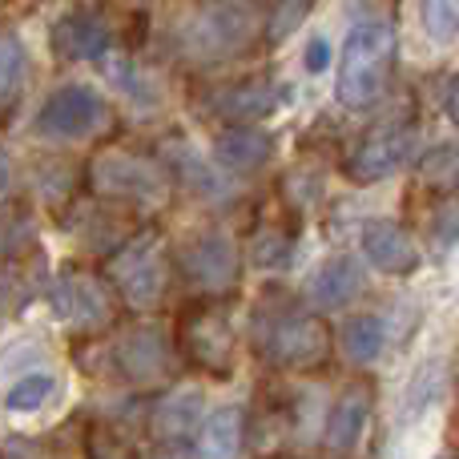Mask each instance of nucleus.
Returning <instances> with one entry per match:
<instances>
[{"label":"nucleus","instance_id":"obj_1","mask_svg":"<svg viewBox=\"0 0 459 459\" xmlns=\"http://www.w3.org/2000/svg\"><path fill=\"white\" fill-rule=\"evenodd\" d=\"M105 278L129 310H153L166 299L169 278H174V254H169L166 234L145 226L134 238L117 242L105 258Z\"/></svg>","mask_w":459,"mask_h":459},{"label":"nucleus","instance_id":"obj_32","mask_svg":"<svg viewBox=\"0 0 459 459\" xmlns=\"http://www.w3.org/2000/svg\"><path fill=\"white\" fill-rule=\"evenodd\" d=\"M8 194H13V161L0 153V202H4Z\"/></svg>","mask_w":459,"mask_h":459},{"label":"nucleus","instance_id":"obj_20","mask_svg":"<svg viewBox=\"0 0 459 459\" xmlns=\"http://www.w3.org/2000/svg\"><path fill=\"white\" fill-rule=\"evenodd\" d=\"M387 347V326L379 315H351L342 323V351H347L355 363H375Z\"/></svg>","mask_w":459,"mask_h":459},{"label":"nucleus","instance_id":"obj_26","mask_svg":"<svg viewBox=\"0 0 459 459\" xmlns=\"http://www.w3.org/2000/svg\"><path fill=\"white\" fill-rule=\"evenodd\" d=\"M420 178L428 186H444V190H455L459 186V145H436V150L423 153L420 161Z\"/></svg>","mask_w":459,"mask_h":459},{"label":"nucleus","instance_id":"obj_17","mask_svg":"<svg viewBox=\"0 0 459 459\" xmlns=\"http://www.w3.org/2000/svg\"><path fill=\"white\" fill-rule=\"evenodd\" d=\"M274 158V137L258 126H230L214 137V161H222L230 174H254Z\"/></svg>","mask_w":459,"mask_h":459},{"label":"nucleus","instance_id":"obj_25","mask_svg":"<svg viewBox=\"0 0 459 459\" xmlns=\"http://www.w3.org/2000/svg\"><path fill=\"white\" fill-rule=\"evenodd\" d=\"M56 395V375H48V371H37V375H21V379L8 387V395H4V407L8 411H40V407L48 403V399Z\"/></svg>","mask_w":459,"mask_h":459},{"label":"nucleus","instance_id":"obj_19","mask_svg":"<svg viewBox=\"0 0 459 459\" xmlns=\"http://www.w3.org/2000/svg\"><path fill=\"white\" fill-rule=\"evenodd\" d=\"M218 113L230 117L234 126H254V121L270 117L278 105V89L270 81H234L214 97Z\"/></svg>","mask_w":459,"mask_h":459},{"label":"nucleus","instance_id":"obj_10","mask_svg":"<svg viewBox=\"0 0 459 459\" xmlns=\"http://www.w3.org/2000/svg\"><path fill=\"white\" fill-rule=\"evenodd\" d=\"M53 310L81 334H97L113 323V299L105 282L89 270H61L53 282Z\"/></svg>","mask_w":459,"mask_h":459},{"label":"nucleus","instance_id":"obj_3","mask_svg":"<svg viewBox=\"0 0 459 459\" xmlns=\"http://www.w3.org/2000/svg\"><path fill=\"white\" fill-rule=\"evenodd\" d=\"M178 351L194 371L210 379H230L238 363V331L230 302H222L218 294L190 302L178 318Z\"/></svg>","mask_w":459,"mask_h":459},{"label":"nucleus","instance_id":"obj_18","mask_svg":"<svg viewBox=\"0 0 459 459\" xmlns=\"http://www.w3.org/2000/svg\"><path fill=\"white\" fill-rule=\"evenodd\" d=\"M246 444V415L242 407L226 403L206 415L198 431V459H242Z\"/></svg>","mask_w":459,"mask_h":459},{"label":"nucleus","instance_id":"obj_28","mask_svg":"<svg viewBox=\"0 0 459 459\" xmlns=\"http://www.w3.org/2000/svg\"><path fill=\"white\" fill-rule=\"evenodd\" d=\"M310 8H315V0H278V4L270 8L266 37H270V40H286L302 21H307Z\"/></svg>","mask_w":459,"mask_h":459},{"label":"nucleus","instance_id":"obj_6","mask_svg":"<svg viewBox=\"0 0 459 459\" xmlns=\"http://www.w3.org/2000/svg\"><path fill=\"white\" fill-rule=\"evenodd\" d=\"M166 161L137 150H101L89 161V186L121 206H161L169 198Z\"/></svg>","mask_w":459,"mask_h":459},{"label":"nucleus","instance_id":"obj_22","mask_svg":"<svg viewBox=\"0 0 459 459\" xmlns=\"http://www.w3.org/2000/svg\"><path fill=\"white\" fill-rule=\"evenodd\" d=\"M24 69H29V53L16 32H0V113L13 109L24 85Z\"/></svg>","mask_w":459,"mask_h":459},{"label":"nucleus","instance_id":"obj_15","mask_svg":"<svg viewBox=\"0 0 459 459\" xmlns=\"http://www.w3.org/2000/svg\"><path fill=\"white\" fill-rule=\"evenodd\" d=\"M359 294H363V270H359V262L347 258V254L326 258L307 282V299H310V307H318V310H339V307H347V302H355Z\"/></svg>","mask_w":459,"mask_h":459},{"label":"nucleus","instance_id":"obj_7","mask_svg":"<svg viewBox=\"0 0 459 459\" xmlns=\"http://www.w3.org/2000/svg\"><path fill=\"white\" fill-rule=\"evenodd\" d=\"M415 142H420V126L411 117H391L371 126L363 137L355 142L351 158L342 161V174L355 186H375L387 182L395 169L407 166V158L415 153Z\"/></svg>","mask_w":459,"mask_h":459},{"label":"nucleus","instance_id":"obj_29","mask_svg":"<svg viewBox=\"0 0 459 459\" xmlns=\"http://www.w3.org/2000/svg\"><path fill=\"white\" fill-rule=\"evenodd\" d=\"M89 459H137V452L109 428H93L89 431Z\"/></svg>","mask_w":459,"mask_h":459},{"label":"nucleus","instance_id":"obj_4","mask_svg":"<svg viewBox=\"0 0 459 459\" xmlns=\"http://www.w3.org/2000/svg\"><path fill=\"white\" fill-rule=\"evenodd\" d=\"M395 69V32L387 21H355L342 40L339 97L347 105H371Z\"/></svg>","mask_w":459,"mask_h":459},{"label":"nucleus","instance_id":"obj_21","mask_svg":"<svg viewBox=\"0 0 459 459\" xmlns=\"http://www.w3.org/2000/svg\"><path fill=\"white\" fill-rule=\"evenodd\" d=\"M202 411V395L198 391H174V395H166L158 403V415H153V428H158L161 439H182L186 431L194 428V420H198Z\"/></svg>","mask_w":459,"mask_h":459},{"label":"nucleus","instance_id":"obj_33","mask_svg":"<svg viewBox=\"0 0 459 459\" xmlns=\"http://www.w3.org/2000/svg\"><path fill=\"white\" fill-rule=\"evenodd\" d=\"M455 391H459V371H455Z\"/></svg>","mask_w":459,"mask_h":459},{"label":"nucleus","instance_id":"obj_23","mask_svg":"<svg viewBox=\"0 0 459 459\" xmlns=\"http://www.w3.org/2000/svg\"><path fill=\"white\" fill-rule=\"evenodd\" d=\"M161 161H166L169 174H186L182 182L198 186L202 194H218V178L210 174L206 161H202L198 153L190 150V142H174V137H169V142L161 145Z\"/></svg>","mask_w":459,"mask_h":459},{"label":"nucleus","instance_id":"obj_5","mask_svg":"<svg viewBox=\"0 0 459 459\" xmlns=\"http://www.w3.org/2000/svg\"><path fill=\"white\" fill-rule=\"evenodd\" d=\"M266 24L270 13L262 0H206L186 32V45L202 61H226L246 53L266 32Z\"/></svg>","mask_w":459,"mask_h":459},{"label":"nucleus","instance_id":"obj_31","mask_svg":"<svg viewBox=\"0 0 459 459\" xmlns=\"http://www.w3.org/2000/svg\"><path fill=\"white\" fill-rule=\"evenodd\" d=\"M444 109H447V117L459 126V73L452 77V85H447V97H444Z\"/></svg>","mask_w":459,"mask_h":459},{"label":"nucleus","instance_id":"obj_24","mask_svg":"<svg viewBox=\"0 0 459 459\" xmlns=\"http://www.w3.org/2000/svg\"><path fill=\"white\" fill-rule=\"evenodd\" d=\"M420 29L431 45H452L459 37V0H420Z\"/></svg>","mask_w":459,"mask_h":459},{"label":"nucleus","instance_id":"obj_16","mask_svg":"<svg viewBox=\"0 0 459 459\" xmlns=\"http://www.w3.org/2000/svg\"><path fill=\"white\" fill-rule=\"evenodd\" d=\"M109 24L93 13H69L53 24V53L65 61H97L109 48Z\"/></svg>","mask_w":459,"mask_h":459},{"label":"nucleus","instance_id":"obj_30","mask_svg":"<svg viewBox=\"0 0 459 459\" xmlns=\"http://www.w3.org/2000/svg\"><path fill=\"white\" fill-rule=\"evenodd\" d=\"M302 69L315 73V77H318V73L331 69V45H326L323 37H315V40L307 45V53H302Z\"/></svg>","mask_w":459,"mask_h":459},{"label":"nucleus","instance_id":"obj_14","mask_svg":"<svg viewBox=\"0 0 459 459\" xmlns=\"http://www.w3.org/2000/svg\"><path fill=\"white\" fill-rule=\"evenodd\" d=\"M294 238H299V226H294V214H286V206L258 210L250 230V262L258 270L286 266L294 254Z\"/></svg>","mask_w":459,"mask_h":459},{"label":"nucleus","instance_id":"obj_11","mask_svg":"<svg viewBox=\"0 0 459 459\" xmlns=\"http://www.w3.org/2000/svg\"><path fill=\"white\" fill-rule=\"evenodd\" d=\"M113 359H117L121 379L137 383V387H153V383H166L174 375V347H169L161 326L126 331L113 347Z\"/></svg>","mask_w":459,"mask_h":459},{"label":"nucleus","instance_id":"obj_9","mask_svg":"<svg viewBox=\"0 0 459 459\" xmlns=\"http://www.w3.org/2000/svg\"><path fill=\"white\" fill-rule=\"evenodd\" d=\"M109 109H105L101 93L89 85H61L45 97L37 113V129L53 142H77V137H89L105 126Z\"/></svg>","mask_w":459,"mask_h":459},{"label":"nucleus","instance_id":"obj_12","mask_svg":"<svg viewBox=\"0 0 459 459\" xmlns=\"http://www.w3.org/2000/svg\"><path fill=\"white\" fill-rule=\"evenodd\" d=\"M363 254L379 274L391 278H407L420 270V242L411 238V230L391 218H375L363 226Z\"/></svg>","mask_w":459,"mask_h":459},{"label":"nucleus","instance_id":"obj_8","mask_svg":"<svg viewBox=\"0 0 459 459\" xmlns=\"http://www.w3.org/2000/svg\"><path fill=\"white\" fill-rule=\"evenodd\" d=\"M178 266L190 278L198 290L206 294H226L238 286V270H242V258H238V246L230 242L222 230L206 226L194 230L186 238V246L178 250Z\"/></svg>","mask_w":459,"mask_h":459},{"label":"nucleus","instance_id":"obj_13","mask_svg":"<svg viewBox=\"0 0 459 459\" xmlns=\"http://www.w3.org/2000/svg\"><path fill=\"white\" fill-rule=\"evenodd\" d=\"M371 403H375L371 379L347 383V391L339 395V403L331 407V420H326V447H331L334 455L355 452L359 436H363L367 420H371Z\"/></svg>","mask_w":459,"mask_h":459},{"label":"nucleus","instance_id":"obj_2","mask_svg":"<svg viewBox=\"0 0 459 459\" xmlns=\"http://www.w3.org/2000/svg\"><path fill=\"white\" fill-rule=\"evenodd\" d=\"M254 342H258L262 359L278 371H315L331 359L326 323L310 310H294L286 294H278V310H266V302H262Z\"/></svg>","mask_w":459,"mask_h":459},{"label":"nucleus","instance_id":"obj_27","mask_svg":"<svg viewBox=\"0 0 459 459\" xmlns=\"http://www.w3.org/2000/svg\"><path fill=\"white\" fill-rule=\"evenodd\" d=\"M439 399V387H436V367L431 363H423L420 371H415V379H411V387H407V399H403V420L411 415V420H420L423 411H431V403Z\"/></svg>","mask_w":459,"mask_h":459}]
</instances>
